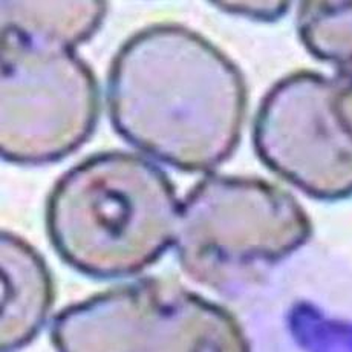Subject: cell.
Wrapping results in <instances>:
<instances>
[{"label": "cell", "mask_w": 352, "mask_h": 352, "mask_svg": "<svg viewBox=\"0 0 352 352\" xmlns=\"http://www.w3.org/2000/svg\"><path fill=\"white\" fill-rule=\"evenodd\" d=\"M106 101L129 144L178 170L207 172L239 143L247 91L238 67L204 37L162 23L121 45Z\"/></svg>", "instance_id": "obj_1"}, {"label": "cell", "mask_w": 352, "mask_h": 352, "mask_svg": "<svg viewBox=\"0 0 352 352\" xmlns=\"http://www.w3.org/2000/svg\"><path fill=\"white\" fill-rule=\"evenodd\" d=\"M179 212L172 181L155 162L109 151L60 176L46 202V230L74 270L96 279H124L173 245Z\"/></svg>", "instance_id": "obj_2"}, {"label": "cell", "mask_w": 352, "mask_h": 352, "mask_svg": "<svg viewBox=\"0 0 352 352\" xmlns=\"http://www.w3.org/2000/svg\"><path fill=\"white\" fill-rule=\"evenodd\" d=\"M309 234L308 214L280 187L259 178L212 176L181 202L173 247L195 282L230 289L257 279Z\"/></svg>", "instance_id": "obj_3"}, {"label": "cell", "mask_w": 352, "mask_h": 352, "mask_svg": "<svg viewBox=\"0 0 352 352\" xmlns=\"http://www.w3.org/2000/svg\"><path fill=\"white\" fill-rule=\"evenodd\" d=\"M57 352H250L234 317L173 280L106 289L54 317Z\"/></svg>", "instance_id": "obj_4"}, {"label": "cell", "mask_w": 352, "mask_h": 352, "mask_svg": "<svg viewBox=\"0 0 352 352\" xmlns=\"http://www.w3.org/2000/svg\"><path fill=\"white\" fill-rule=\"evenodd\" d=\"M0 151L20 166L50 164L83 146L100 112L97 78L76 50L2 28Z\"/></svg>", "instance_id": "obj_5"}, {"label": "cell", "mask_w": 352, "mask_h": 352, "mask_svg": "<svg viewBox=\"0 0 352 352\" xmlns=\"http://www.w3.org/2000/svg\"><path fill=\"white\" fill-rule=\"evenodd\" d=\"M253 141L263 164L308 196L352 192V109L338 77L303 71L277 81L257 111Z\"/></svg>", "instance_id": "obj_6"}, {"label": "cell", "mask_w": 352, "mask_h": 352, "mask_svg": "<svg viewBox=\"0 0 352 352\" xmlns=\"http://www.w3.org/2000/svg\"><path fill=\"white\" fill-rule=\"evenodd\" d=\"M2 322L0 349L16 352L43 329L54 305L48 263L36 248L11 232L0 234Z\"/></svg>", "instance_id": "obj_7"}, {"label": "cell", "mask_w": 352, "mask_h": 352, "mask_svg": "<svg viewBox=\"0 0 352 352\" xmlns=\"http://www.w3.org/2000/svg\"><path fill=\"white\" fill-rule=\"evenodd\" d=\"M107 14L104 2H37L3 0L2 28L58 43L76 50L103 23Z\"/></svg>", "instance_id": "obj_8"}]
</instances>
